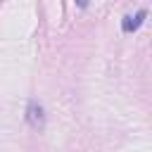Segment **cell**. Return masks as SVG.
<instances>
[{
    "label": "cell",
    "instance_id": "obj_2",
    "mask_svg": "<svg viewBox=\"0 0 152 152\" xmlns=\"http://www.w3.org/2000/svg\"><path fill=\"white\" fill-rule=\"evenodd\" d=\"M145 17H147V12L145 10H140L135 17H124V21H121V28H124V33H133V31H138V26L145 21Z\"/></svg>",
    "mask_w": 152,
    "mask_h": 152
},
{
    "label": "cell",
    "instance_id": "obj_1",
    "mask_svg": "<svg viewBox=\"0 0 152 152\" xmlns=\"http://www.w3.org/2000/svg\"><path fill=\"white\" fill-rule=\"evenodd\" d=\"M26 121H28L36 131H40V128L45 126V112H43V107H40L36 100H31L28 107H26Z\"/></svg>",
    "mask_w": 152,
    "mask_h": 152
},
{
    "label": "cell",
    "instance_id": "obj_3",
    "mask_svg": "<svg viewBox=\"0 0 152 152\" xmlns=\"http://www.w3.org/2000/svg\"><path fill=\"white\" fill-rule=\"evenodd\" d=\"M76 5L78 7H88V0H76Z\"/></svg>",
    "mask_w": 152,
    "mask_h": 152
}]
</instances>
